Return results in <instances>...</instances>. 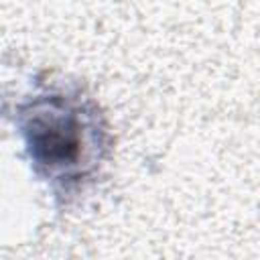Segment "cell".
I'll return each mask as SVG.
<instances>
[{
  "instance_id": "1",
  "label": "cell",
  "mask_w": 260,
  "mask_h": 260,
  "mask_svg": "<svg viewBox=\"0 0 260 260\" xmlns=\"http://www.w3.org/2000/svg\"><path fill=\"white\" fill-rule=\"evenodd\" d=\"M16 126L35 173L63 193L81 187L108 148L100 110L77 91H47L22 102Z\"/></svg>"
}]
</instances>
